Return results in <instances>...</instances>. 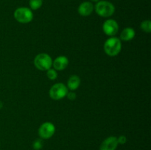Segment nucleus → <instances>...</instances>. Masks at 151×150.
Wrapping results in <instances>:
<instances>
[{"instance_id": "13", "label": "nucleus", "mask_w": 151, "mask_h": 150, "mask_svg": "<svg viewBox=\"0 0 151 150\" xmlns=\"http://www.w3.org/2000/svg\"><path fill=\"white\" fill-rule=\"evenodd\" d=\"M29 7L32 10H36L41 8L43 4V0H29Z\"/></svg>"}, {"instance_id": "9", "label": "nucleus", "mask_w": 151, "mask_h": 150, "mask_svg": "<svg viewBox=\"0 0 151 150\" xmlns=\"http://www.w3.org/2000/svg\"><path fill=\"white\" fill-rule=\"evenodd\" d=\"M94 10V5L91 1H83L79 5L78 9V13L82 16H88Z\"/></svg>"}, {"instance_id": "4", "label": "nucleus", "mask_w": 151, "mask_h": 150, "mask_svg": "<svg viewBox=\"0 0 151 150\" xmlns=\"http://www.w3.org/2000/svg\"><path fill=\"white\" fill-rule=\"evenodd\" d=\"M34 64L38 70L47 71L51 69V66H52V60L49 54L41 53L35 57Z\"/></svg>"}, {"instance_id": "3", "label": "nucleus", "mask_w": 151, "mask_h": 150, "mask_svg": "<svg viewBox=\"0 0 151 150\" xmlns=\"http://www.w3.org/2000/svg\"><path fill=\"white\" fill-rule=\"evenodd\" d=\"M15 19L22 24L29 23L33 19V13L32 10L28 7H22L16 9L13 13Z\"/></svg>"}, {"instance_id": "6", "label": "nucleus", "mask_w": 151, "mask_h": 150, "mask_svg": "<svg viewBox=\"0 0 151 150\" xmlns=\"http://www.w3.org/2000/svg\"><path fill=\"white\" fill-rule=\"evenodd\" d=\"M55 132V127L51 122L42 124L38 129V135L41 139H49L53 136Z\"/></svg>"}, {"instance_id": "7", "label": "nucleus", "mask_w": 151, "mask_h": 150, "mask_svg": "<svg viewBox=\"0 0 151 150\" xmlns=\"http://www.w3.org/2000/svg\"><path fill=\"white\" fill-rule=\"evenodd\" d=\"M103 32L109 36H114L119 30V25L114 19H108L103 23Z\"/></svg>"}, {"instance_id": "18", "label": "nucleus", "mask_w": 151, "mask_h": 150, "mask_svg": "<svg viewBox=\"0 0 151 150\" xmlns=\"http://www.w3.org/2000/svg\"><path fill=\"white\" fill-rule=\"evenodd\" d=\"M66 96H67L68 99H70V100H75V99H76V97H77L76 94H75V93H73V92L67 93Z\"/></svg>"}, {"instance_id": "2", "label": "nucleus", "mask_w": 151, "mask_h": 150, "mask_svg": "<svg viewBox=\"0 0 151 150\" xmlns=\"http://www.w3.org/2000/svg\"><path fill=\"white\" fill-rule=\"evenodd\" d=\"M97 15L103 18L111 16L115 12V7L109 1H99L94 7Z\"/></svg>"}, {"instance_id": "17", "label": "nucleus", "mask_w": 151, "mask_h": 150, "mask_svg": "<svg viewBox=\"0 0 151 150\" xmlns=\"http://www.w3.org/2000/svg\"><path fill=\"white\" fill-rule=\"evenodd\" d=\"M117 141L119 144H125L127 142V138L125 135H120L117 138Z\"/></svg>"}, {"instance_id": "8", "label": "nucleus", "mask_w": 151, "mask_h": 150, "mask_svg": "<svg viewBox=\"0 0 151 150\" xmlns=\"http://www.w3.org/2000/svg\"><path fill=\"white\" fill-rule=\"evenodd\" d=\"M117 138L110 136L102 142L100 146V150H116L118 146Z\"/></svg>"}, {"instance_id": "14", "label": "nucleus", "mask_w": 151, "mask_h": 150, "mask_svg": "<svg viewBox=\"0 0 151 150\" xmlns=\"http://www.w3.org/2000/svg\"><path fill=\"white\" fill-rule=\"evenodd\" d=\"M141 29L144 32L149 33L151 32V21L150 20H145L141 23Z\"/></svg>"}, {"instance_id": "11", "label": "nucleus", "mask_w": 151, "mask_h": 150, "mask_svg": "<svg viewBox=\"0 0 151 150\" xmlns=\"http://www.w3.org/2000/svg\"><path fill=\"white\" fill-rule=\"evenodd\" d=\"M135 37V30L131 27H126L120 34V39L123 41H130Z\"/></svg>"}, {"instance_id": "19", "label": "nucleus", "mask_w": 151, "mask_h": 150, "mask_svg": "<svg viewBox=\"0 0 151 150\" xmlns=\"http://www.w3.org/2000/svg\"><path fill=\"white\" fill-rule=\"evenodd\" d=\"M91 1H94V2H97V1H100V0H91Z\"/></svg>"}, {"instance_id": "1", "label": "nucleus", "mask_w": 151, "mask_h": 150, "mask_svg": "<svg viewBox=\"0 0 151 150\" xmlns=\"http://www.w3.org/2000/svg\"><path fill=\"white\" fill-rule=\"evenodd\" d=\"M122 49L121 40L116 37H111L107 39L104 44V51L111 57L116 56L120 52Z\"/></svg>"}, {"instance_id": "5", "label": "nucleus", "mask_w": 151, "mask_h": 150, "mask_svg": "<svg viewBox=\"0 0 151 150\" xmlns=\"http://www.w3.org/2000/svg\"><path fill=\"white\" fill-rule=\"evenodd\" d=\"M68 93V88L64 84L56 83L50 90V96L53 100H60L64 98Z\"/></svg>"}, {"instance_id": "10", "label": "nucleus", "mask_w": 151, "mask_h": 150, "mask_svg": "<svg viewBox=\"0 0 151 150\" xmlns=\"http://www.w3.org/2000/svg\"><path fill=\"white\" fill-rule=\"evenodd\" d=\"M69 65V60L66 56H59L52 63L54 69L56 71L64 70Z\"/></svg>"}, {"instance_id": "15", "label": "nucleus", "mask_w": 151, "mask_h": 150, "mask_svg": "<svg viewBox=\"0 0 151 150\" xmlns=\"http://www.w3.org/2000/svg\"><path fill=\"white\" fill-rule=\"evenodd\" d=\"M47 76L50 79H51V80H54V79H55L56 78L58 77L57 71L52 69H48L47 71Z\"/></svg>"}, {"instance_id": "16", "label": "nucleus", "mask_w": 151, "mask_h": 150, "mask_svg": "<svg viewBox=\"0 0 151 150\" xmlns=\"http://www.w3.org/2000/svg\"><path fill=\"white\" fill-rule=\"evenodd\" d=\"M43 147V141L41 139H36L32 144V148L35 150H41Z\"/></svg>"}, {"instance_id": "12", "label": "nucleus", "mask_w": 151, "mask_h": 150, "mask_svg": "<svg viewBox=\"0 0 151 150\" xmlns=\"http://www.w3.org/2000/svg\"><path fill=\"white\" fill-rule=\"evenodd\" d=\"M81 85V79L77 75H72L69 78L67 82V88L71 91H75L78 89V87Z\"/></svg>"}]
</instances>
